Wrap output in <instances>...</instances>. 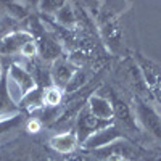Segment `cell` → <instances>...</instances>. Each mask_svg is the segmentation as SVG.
Here are the masks:
<instances>
[{"label": "cell", "instance_id": "cell-1", "mask_svg": "<svg viewBox=\"0 0 161 161\" xmlns=\"http://www.w3.org/2000/svg\"><path fill=\"white\" fill-rule=\"evenodd\" d=\"M5 76H7V87L10 92V97L16 105L21 102V98L26 93L37 86L32 73L18 63L10 64L5 69Z\"/></svg>", "mask_w": 161, "mask_h": 161}, {"label": "cell", "instance_id": "cell-2", "mask_svg": "<svg viewBox=\"0 0 161 161\" xmlns=\"http://www.w3.org/2000/svg\"><path fill=\"white\" fill-rule=\"evenodd\" d=\"M123 137V132L119 130V127L108 124L95 132H92L89 137H86L82 142H80V147L86 150H95V148H103L106 145H111L116 140H119Z\"/></svg>", "mask_w": 161, "mask_h": 161}, {"label": "cell", "instance_id": "cell-3", "mask_svg": "<svg viewBox=\"0 0 161 161\" xmlns=\"http://www.w3.org/2000/svg\"><path fill=\"white\" fill-rule=\"evenodd\" d=\"M77 71L76 66L66 58V57H58L52 61V68H50V79H52V84L57 86L60 89H66L68 82L71 80V77L74 76V73Z\"/></svg>", "mask_w": 161, "mask_h": 161}, {"label": "cell", "instance_id": "cell-4", "mask_svg": "<svg viewBox=\"0 0 161 161\" xmlns=\"http://www.w3.org/2000/svg\"><path fill=\"white\" fill-rule=\"evenodd\" d=\"M32 39H34L32 34L29 31H24V29L8 32L7 36H3L0 39V53L2 55H16V53L21 52L23 45Z\"/></svg>", "mask_w": 161, "mask_h": 161}, {"label": "cell", "instance_id": "cell-5", "mask_svg": "<svg viewBox=\"0 0 161 161\" xmlns=\"http://www.w3.org/2000/svg\"><path fill=\"white\" fill-rule=\"evenodd\" d=\"M87 110L92 116H95L100 121H105V123H111L114 118V105L108 98L97 95V93L87 98Z\"/></svg>", "mask_w": 161, "mask_h": 161}, {"label": "cell", "instance_id": "cell-6", "mask_svg": "<svg viewBox=\"0 0 161 161\" xmlns=\"http://www.w3.org/2000/svg\"><path fill=\"white\" fill-rule=\"evenodd\" d=\"M136 116L147 130L152 132L155 137L161 139V119L152 108H148L147 105L137 102L136 103Z\"/></svg>", "mask_w": 161, "mask_h": 161}, {"label": "cell", "instance_id": "cell-7", "mask_svg": "<svg viewBox=\"0 0 161 161\" xmlns=\"http://www.w3.org/2000/svg\"><path fill=\"white\" fill-rule=\"evenodd\" d=\"M48 145L55 152L63 153V155H68V153H73L77 148V145H79V136H77V132H73V130L63 132V134H57V136L50 137Z\"/></svg>", "mask_w": 161, "mask_h": 161}, {"label": "cell", "instance_id": "cell-8", "mask_svg": "<svg viewBox=\"0 0 161 161\" xmlns=\"http://www.w3.org/2000/svg\"><path fill=\"white\" fill-rule=\"evenodd\" d=\"M100 29L105 42L110 45V48L116 50L121 45V29H119L118 19L113 15H108L105 19L100 21Z\"/></svg>", "mask_w": 161, "mask_h": 161}, {"label": "cell", "instance_id": "cell-9", "mask_svg": "<svg viewBox=\"0 0 161 161\" xmlns=\"http://www.w3.org/2000/svg\"><path fill=\"white\" fill-rule=\"evenodd\" d=\"M44 95H45V87L36 86L32 90H29L21 98V102L18 103V108L28 111V113H32V111H37L40 108H44V106H45Z\"/></svg>", "mask_w": 161, "mask_h": 161}, {"label": "cell", "instance_id": "cell-10", "mask_svg": "<svg viewBox=\"0 0 161 161\" xmlns=\"http://www.w3.org/2000/svg\"><path fill=\"white\" fill-rule=\"evenodd\" d=\"M108 124H111V123H105V121H100V119H97L95 116H92L90 114V111L86 108L82 113H80V116H79V142H82L86 137H89L92 132H95V130H98V129H102V127H105V126H108Z\"/></svg>", "mask_w": 161, "mask_h": 161}, {"label": "cell", "instance_id": "cell-11", "mask_svg": "<svg viewBox=\"0 0 161 161\" xmlns=\"http://www.w3.org/2000/svg\"><path fill=\"white\" fill-rule=\"evenodd\" d=\"M18 113H21V111L18 108V105L10 97V92H8V87H7V76H5V71H3L2 80H0V119L11 118Z\"/></svg>", "mask_w": 161, "mask_h": 161}, {"label": "cell", "instance_id": "cell-12", "mask_svg": "<svg viewBox=\"0 0 161 161\" xmlns=\"http://www.w3.org/2000/svg\"><path fill=\"white\" fill-rule=\"evenodd\" d=\"M53 18L57 19V23L61 26L63 29H71V28H74L76 23H77V18H76V15H74L73 8L69 7V3H66Z\"/></svg>", "mask_w": 161, "mask_h": 161}, {"label": "cell", "instance_id": "cell-13", "mask_svg": "<svg viewBox=\"0 0 161 161\" xmlns=\"http://www.w3.org/2000/svg\"><path fill=\"white\" fill-rule=\"evenodd\" d=\"M44 100H45V106H47V108H57V106L61 103V100H63V89L53 86V84L47 86L45 87Z\"/></svg>", "mask_w": 161, "mask_h": 161}, {"label": "cell", "instance_id": "cell-14", "mask_svg": "<svg viewBox=\"0 0 161 161\" xmlns=\"http://www.w3.org/2000/svg\"><path fill=\"white\" fill-rule=\"evenodd\" d=\"M114 116L119 118V121L123 123L124 126L127 127H136V119H134L130 110H129V106L123 102H118L114 103Z\"/></svg>", "mask_w": 161, "mask_h": 161}, {"label": "cell", "instance_id": "cell-15", "mask_svg": "<svg viewBox=\"0 0 161 161\" xmlns=\"http://www.w3.org/2000/svg\"><path fill=\"white\" fill-rule=\"evenodd\" d=\"M68 3V0H39V10L47 16H55Z\"/></svg>", "mask_w": 161, "mask_h": 161}, {"label": "cell", "instance_id": "cell-16", "mask_svg": "<svg viewBox=\"0 0 161 161\" xmlns=\"http://www.w3.org/2000/svg\"><path fill=\"white\" fill-rule=\"evenodd\" d=\"M23 121V114L18 113L11 118H5V119H0V136H5L7 132L10 130H15Z\"/></svg>", "mask_w": 161, "mask_h": 161}, {"label": "cell", "instance_id": "cell-17", "mask_svg": "<svg viewBox=\"0 0 161 161\" xmlns=\"http://www.w3.org/2000/svg\"><path fill=\"white\" fill-rule=\"evenodd\" d=\"M86 73L82 71V69H77L76 73H74V76L71 77V80L68 82V86H66V89H64V92L66 93H69V92H74V90H77V89H80L84 84H86Z\"/></svg>", "mask_w": 161, "mask_h": 161}, {"label": "cell", "instance_id": "cell-18", "mask_svg": "<svg viewBox=\"0 0 161 161\" xmlns=\"http://www.w3.org/2000/svg\"><path fill=\"white\" fill-rule=\"evenodd\" d=\"M37 52H39L37 44H36V40L32 39V40H29V42H26V44L23 45V48H21V52H19V55H21L23 58L32 60V58L37 55Z\"/></svg>", "mask_w": 161, "mask_h": 161}, {"label": "cell", "instance_id": "cell-19", "mask_svg": "<svg viewBox=\"0 0 161 161\" xmlns=\"http://www.w3.org/2000/svg\"><path fill=\"white\" fill-rule=\"evenodd\" d=\"M40 129H42V123L37 118H31L28 121V124H26V130L29 134H37V132H40Z\"/></svg>", "mask_w": 161, "mask_h": 161}, {"label": "cell", "instance_id": "cell-20", "mask_svg": "<svg viewBox=\"0 0 161 161\" xmlns=\"http://www.w3.org/2000/svg\"><path fill=\"white\" fill-rule=\"evenodd\" d=\"M106 161H124V156L123 155H119V153H113L108 156V159Z\"/></svg>", "mask_w": 161, "mask_h": 161}, {"label": "cell", "instance_id": "cell-21", "mask_svg": "<svg viewBox=\"0 0 161 161\" xmlns=\"http://www.w3.org/2000/svg\"><path fill=\"white\" fill-rule=\"evenodd\" d=\"M3 71H5V69H2V66H0V80H2V76H3Z\"/></svg>", "mask_w": 161, "mask_h": 161}]
</instances>
